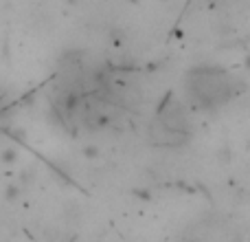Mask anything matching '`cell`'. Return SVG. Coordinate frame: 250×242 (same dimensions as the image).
Returning <instances> with one entry per match:
<instances>
[{"label": "cell", "mask_w": 250, "mask_h": 242, "mask_svg": "<svg viewBox=\"0 0 250 242\" xmlns=\"http://www.w3.org/2000/svg\"><path fill=\"white\" fill-rule=\"evenodd\" d=\"M185 97L198 110H215L237 95V79L217 66H198L185 75Z\"/></svg>", "instance_id": "obj_1"}, {"label": "cell", "mask_w": 250, "mask_h": 242, "mask_svg": "<svg viewBox=\"0 0 250 242\" xmlns=\"http://www.w3.org/2000/svg\"><path fill=\"white\" fill-rule=\"evenodd\" d=\"M149 134L151 141L158 143V145H167V147L182 145L191 134V121L185 110V104L178 99L165 101L158 108V113H156L154 121H151Z\"/></svg>", "instance_id": "obj_2"}, {"label": "cell", "mask_w": 250, "mask_h": 242, "mask_svg": "<svg viewBox=\"0 0 250 242\" xmlns=\"http://www.w3.org/2000/svg\"><path fill=\"white\" fill-rule=\"evenodd\" d=\"M180 242H198L195 238H185V240H180Z\"/></svg>", "instance_id": "obj_3"}]
</instances>
